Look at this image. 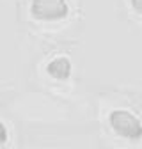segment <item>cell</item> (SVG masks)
Wrapping results in <instances>:
<instances>
[{
	"mask_svg": "<svg viewBox=\"0 0 142 149\" xmlns=\"http://www.w3.org/2000/svg\"><path fill=\"white\" fill-rule=\"evenodd\" d=\"M110 126L114 128V132L121 135L123 139L128 140H140L142 139V123L128 110H114L110 112L109 117Z\"/></svg>",
	"mask_w": 142,
	"mask_h": 149,
	"instance_id": "cell-1",
	"label": "cell"
},
{
	"mask_svg": "<svg viewBox=\"0 0 142 149\" xmlns=\"http://www.w3.org/2000/svg\"><path fill=\"white\" fill-rule=\"evenodd\" d=\"M30 13L36 20L41 22H57L64 20L69 13L66 0H32Z\"/></svg>",
	"mask_w": 142,
	"mask_h": 149,
	"instance_id": "cell-2",
	"label": "cell"
},
{
	"mask_svg": "<svg viewBox=\"0 0 142 149\" xmlns=\"http://www.w3.org/2000/svg\"><path fill=\"white\" fill-rule=\"evenodd\" d=\"M46 71L55 80H68L69 74H71V62L68 57H57V59L48 62Z\"/></svg>",
	"mask_w": 142,
	"mask_h": 149,
	"instance_id": "cell-3",
	"label": "cell"
},
{
	"mask_svg": "<svg viewBox=\"0 0 142 149\" xmlns=\"http://www.w3.org/2000/svg\"><path fill=\"white\" fill-rule=\"evenodd\" d=\"M7 142V128H6V124L0 121V146L2 144H6Z\"/></svg>",
	"mask_w": 142,
	"mask_h": 149,
	"instance_id": "cell-4",
	"label": "cell"
},
{
	"mask_svg": "<svg viewBox=\"0 0 142 149\" xmlns=\"http://www.w3.org/2000/svg\"><path fill=\"white\" fill-rule=\"evenodd\" d=\"M130 4H132V7H133L137 13L142 14V0H130Z\"/></svg>",
	"mask_w": 142,
	"mask_h": 149,
	"instance_id": "cell-5",
	"label": "cell"
}]
</instances>
